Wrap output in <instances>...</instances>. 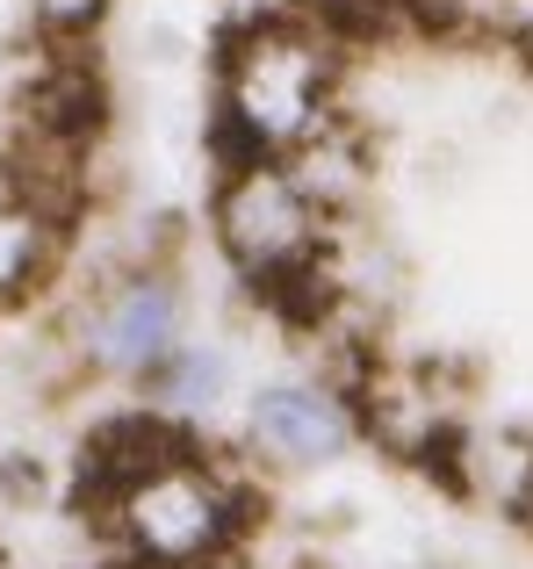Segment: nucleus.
<instances>
[{
	"instance_id": "obj_2",
	"label": "nucleus",
	"mask_w": 533,
	"mask_h": 569,
	"mask_svg": "<svg viewBox=\"0 0 533 569\" xmlns=\"http://www.w3.org/2000/svg\"><path fill=\"white\" fill-rule=\"evenodd\" d=\"M210 238L224 267L281 318H310L339 296L332 281V217L310 202L289 159H231L210 194Z\"/></svg>"
},
{
	"instance_id": "obj_1",
	"label": "nucleus",
	"mask_w": 533,
	"mask_h": 569,
	"mask_svg": "<svg viewBox=\"0 0 533 569\" xmlns=\"http://www.w3.org/2000/svg\"><path fill=\"white\" fill-rule=\"evenodd\" d=\"M87 498H94V519H101V541H109L115 569H210L217 556L245 548L260 527L245 476L210 461L195 440L109 476Z\"/></svg>"
},
{
	"instance_id": "obj_7",
	"label": "nucleus",
	"mask_w": 533,
	"mask_h": 569,
	"mask_svg": "<svg viewBox=\"0 0 533 569\" xmlns=\"http://www.w3.org/2000/svg\"><path fill=\"white\" fill-rule=\"evenodd\" d=\"M51 252H58V209H51V194L0 188V310L22 303V296L51 274Z\"/></svg>"
},
{
	"instance_id": "obj_10",
	"label": "nucleus",
	"mask_w": 533,
	"mask_h": 569,
	"mask_svg": "<svg viewBox=\"0 0 533 569\" xmlns=\"http://www.w3.org/2000/svg\"><path fill=\"white\" fill-rule=\"evenodd\" d=\"M109 8H115V0H29L37 29H43V37H58V43H80V37H94V29L109 22Z\"/></svg>"
},
{
	"instance_id": "obj_11",
	"label": "nucleus",
	"mask_w": 533,
	"mask_h": 569,
	"mask_svg": "<svg viewBox=\"0 0 533 569\" xmlns=\"http://www.w3.org/2000/svg\"><path fill=\"white\" fill-rule=\"evenodd\" d=\"M210 569H266V562H260V556H253V548H231V556H217V562H210Z\"/></svg>"
},
{
	"instance_id": "obj_9",
	"label": "nucleus",
	"mask_w": 533,
	"mask_h": 569,
	"mask_svg": "<svg viewBox=\"0 0 533 569\" xmlns=\"http://www.w3.org/2000/svg\"><path fill=\"white\" fill-rule=\"evenodd\" d=\"M289 167H295V181L310 188V202H318L324 217H339V209H346L353 194L368 188V152H361V138H353V130L339 123V116H332V123H324L318 138L303 144V152L289 159Z\"/></svg>"
},
{
	"instance_id": "obj_5",
	"label": "nucleus",
	"mask_w": 533,
	"mask_h": 569,
	"mask_svg": "<svg viewBox=\"0 0 533 569\" xmlns=\"http://www.w3.org/2000/svg\"><path fill=\"white\" fill-rule=\"evenodd\" d=\"M239 440L260 469L310 476V469H332L361 440V411H353V389L332 376H281L245 397Z\"/></svg>"
},
{
	"instance_id": "obj_3",
	"label": "nucleus",
	"mask_w": 533,
	"mask_h": 569,
	"mask_svg": "<svg viewBox=\"0 0 533 569\" xmlns=\"http://www.w3.org/2000/svg\"><path fill=\"white\" fill-rule=\"evenodd\" d=\"M332 43L289 14L231 29L217 66V159H295L332 123Z\"/></svg>"
},
{
	"instance_id": "obj_8",
	"label": "nucleus",
	"mask_w": 533,
	"mask_h": 569,
	"mask_svg": "<svg viewBox=\"0 0 533 569\" xmlns=\"http://www.w3.org/2000/svg\"><path fill=\"white\" fill-rule=\"evenodd\" d=\"M224 397H231V353L217 347V339H195V332H188L181 347L144 376V403H152L159 418H173V426L217 411Z\"/></svg>"
},
{
	"instance_id": "obj_4",
	"label": "nucleus",
	"mask_w": 533,
	"mask_h": 569,
	"mask_svg": "<svg viewBox=\"0 0 533 569\" xmlns=\"http://www.w3.org/2000/svg\"><path fill=\"white\" fill-rule=\"evenodd\" d=\"M188 339V289L173 260H130L87 296L80 325H72V353L87 376L144 389L159 361Z\"/></svg>"
},
{
	"instance_id": "obj_6",
	"label": "nucleus",
	"mask_w": 533,
	"mask_h": 569,
	"mask_svg": "<svg viewBox=\"0 0 533 569\" xmlns=\"http://www.w3.org/2000/svg\"><path fill=\"white\" fill-rule=\"evenodd\" d=\"M440 476H447L454 498L533 527V432H520V426H469L462 418L454 440H447V455H440Z\"/></svg>"
}]
</instances>
